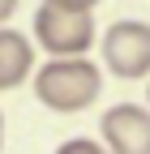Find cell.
Listing matches in <instances>:
<instances>
[{"instance_id":"6","label":"cell","mask_w":150,"mask_h":154,"mask_svg":"<svg viewBox=\"0 0 150 154\" xmlns=\"http://www.w3.org/2000/svg\"><path fill=\"white\" fill-rule=\"evenodd\" d=\"M56 154H107V150H103L99 141H90V137H69Z\"/></svg>"},{"instance_id":"2","label":"cell","mask_w":150,"mask_h":154,"mask_svg":"<svg viewBox=\"0 0 150 154\" xmlns=\"http://www.w3.org/2000/svg\"><path fill=\"white\" fill-rule=\"evenodd\" d=\"M99 94H103V73L86 56L82 60H47L34 73V99L47 111H60V116L86 111Z\"/></svg>"},{"instance_id":"1","label":"cell","mask_w":150,"mask_h":154,"mask_svg":"<svg viewBox=\"0 0 150 154\" xmlns=\"http://www.w3.org/2000/svg\"><path fill=\"white\" fill-rule=\"evenodd\" d=\"M34 38L52 60H82L95 43L90 0H43L34 9Z\"/></svg>"},{"instance_id":"3","label":"cell","mask_w":150,"mask_h":154,"mask_svg":"<svg viewBox=\"0 0 150 154\" xmlns=\"http://www.w3.org/2000/svg\"><path fill=\"white\" fill-rule=\"evenodd\" d=\"M103 64L120 82H142L150 77V26L137 17H120L103 34Z\"/></svg>"},{"instance_id":"4","label":"cell","mask_w":150,"mask_h":154,"mask_svg":"<svg viewBox=\"0 0 150 154\" xmlns=\"http://www.w3.org/2000/svg\"><path fill=\"white\" fill-rule=\"evenodd\" d=\"M99 133L107 154H150V107L116 103L99 116Z\"/></svg>"},{"instance_id":"5","label":"cell","mask_w":150,"mask_h":154,"mask_svg":"<svg viewBox=\"0 0 150 154\" xmlns=\"http://www.w3.org/2000/svg\"><path fill=\"white\" fill-rule=\"evenodd\" d=\"M30 73H34V47H30V38L5 26L0 30V90L22 86Z\"/></svg>"},{"instance_id":"9","label":"cell","mask_w":150,"mask_h":154,"mask_svg":"<svg viewBox=\"0 0 150 154\" xmlns=\"http://www.w3.org/2000/svg\"><path fill=\"white\" fill-rule=\"evenodd\" d=\"M146 86H150V82H146Z\"/></svg>"},{"instance_id":"7","label":"cell","mask_w":150,"mask_h":154,"mask_svg":"<svg viewBox=\"0 0 150 154\" xmlns=\"http://www.w3.org/2000/svg\"><path fill=\"white\" fill-rule=\"evenodd\" d=\"M13 9H17V5H13V0H0V30H5V22H9V17H13Z\"/></svg>"},{"instance_id":"8","label":"cell","mask_w":150,"mask_h":154,"mask_svg":"<svg viewBox=\"0 0 150 154\" xmlns=\"http://www.w3.org/2000/svg\"><path fill=\"white\" fill-rule=\"evenodd\" d=\"M0 146H5V111H0Z\"/></svg>"}]
</instances>
